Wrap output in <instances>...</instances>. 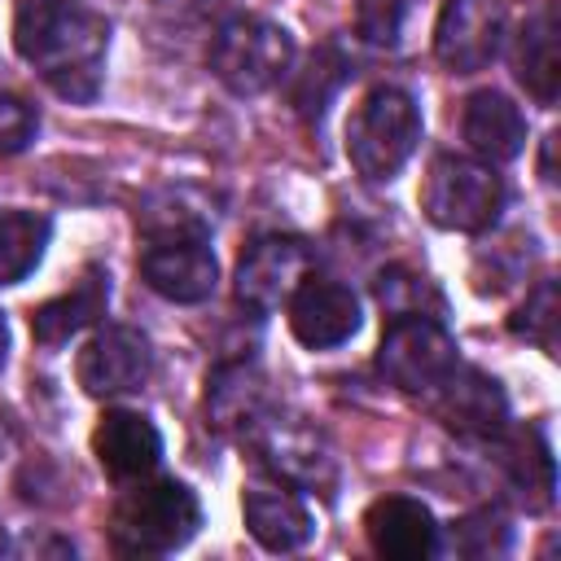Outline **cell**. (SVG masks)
<instances>
[{
    "instance_id": "obj_1",
    "label": "cell",
    "mask_w": 561,
    "mask_h": 561,
    "mask_svg": "<svg viewBox=\"0 0 561 561\" xmlns=\"http://www.w3.org/2000/svg\"><path fill=\"white\" fill-rule=\"evenodd\" d=\"M13 48L57 96L88 105L101 92L110 22L83 0H18Z\"/></svg>"
},
{
    "instance_id": "obj_2",
    "label": "cell",
    "mask_w": 561,
    "mask_h": 561,
    "mask_svg": "<svg viewBox=\"0 0 561 561\" xmlns=\"http://www.w3.org/2000/svg\"><path fill=\"white\" fill-rule=\"evenodd\" d=\"M202 526L197 495L175 478H136V486L114 504L110 539L127 557H167L184 548Z\"/></svg>"
},
{
    "instance_id": "obj_3",
    "label": "cell",
    "mask_w": 561,
    "mask_h": 561,
    "mask_svg": "<svg viewBox=\"0 0 561 561\" xmlns=\"http://www.w3.org/2000/svg\"><path fill=\"white\" fill-rule=\"evenodd\" d=\"M421 145V110L412 92L377 83L364 92L346 123V158L364 180H394Z\"/></svg>"
},
{
    "instance_id": "obj_4",
    "label": "cell",
    "mask_w": 561,
    "mask_h": 561,
    "mask_svg": "<svg viewBox=\"0 0 561 561\" xmlns=\"http://www.w3.org/2000/svg\"><path fill=\"white\" fill-rule=\"evenodd\" d=\"M206 61H210V75L228 92L259 96V92L276 88L285 79V70L294 66V35L285 26H276L272 18L232 13L215 26Z\"/></svg>"
},
{
    "instance_id": "obj_5",
    "label": "cell",
    "mask_w": 561,
    "mask_h": 561,
    "mask_svg": "<svg viewBox=\"0 0 561 561\" xmlns=\"http://www.w3.org/2000/svg\"><path fill=\"white\" fill-rule=\"evenodd\" d=\"M421 210L434 228L486 232L504 210V180L491 171V162L438 153L421 184Z\"/></svg>"
},
{
    "instance_id": "obj_6",
    "label": "cell",
    "mask_w": 561,
    "mask_h": 561,
    "mask_svg": "<svg viewBox=\"0 0 561 561\" xmlns=\"http://www.w3.org/2000/svg\"><path fill=\"white\" fill-rule=\"evenodd\" d=\"M456 364H460L456 337L443 329L438 316H394V320H386V333H381V346H377V368L394 390L434 399V390L451 377Z\"/></svg>"
},
{
    "instance_id": "obj_7",
    "label": "cell",
    "mask_w": 561,
    "mask_h": 561,
    "mask_svg": "<svg viewBox=\"0 0 561 561\" xmlns=\"http://www.w3.org/2000/svg\"><path fill=\"white\" fill-rule=\"evenodd\" d=\"M311 245L298 237H259L241 259H237V302L250 307L254 316L276 311L280 302H289V294L298 289L302 276H311Z\"/></svg>"
},
{
    "instance_id": "obj_8",
    "label": "cell",
    "mask_w": 561,
    "mask_h": 561,
    "mask_svg": "<svg viewBox=\"0 0 561 561\" xmlns=\"http://www.w3.org/2000/svg\"><path fill=\"white\" fill-rule=\"evenodd\" d=\"M149 368H153L149 337L131 324H105L83 342L75 359V377L92 399H118L140 390L149 381Z\"/></svg>"
},
{
    "instance_id": "obj_9",
    "label": "cell",
    "mask_w": 561,
    "mask_h": 561,
    "mask_svg": "<svg viewBox=\"0 0 561 561\" xmlns=\"http://www.w3.org/2000/svg\"><path fill=\"white\" fill-rule=\"evenodd\" d=\"M504 4L500 0H443L434 22V53L451 75H478L500 57Z\"/></svg>"
},
{
    "instance_id": "obj_10",
    "label": "cell",
    "mask_w": 561,
    "mask_h": 561,
    "mask_svg": "<svg viewBox=\"0 0 561 561\" xmlns=\"http://www.w3.org/2000/svg\"><path fill=\"white\" fill-rule=\"evenodd\" d=\"M285 307H289V333L307 351H329L359 333V298L342 280L302 276Z\"/></svg>"
},
{
    "instance_id": "obj_11",
    "label": "cell",
    "mask_w": 561,
    "mask_h": 561,
    "mask_svg": "<svg viewBox=\"0 0 561 561\" xmlns=\"http://www.w3.org/2000/svg\"><path fill=\"white\" fill-rule=\"evenodd\" d=\"M145 285L167 302H206L219 280V263L206 237H175L149 241L140 254Z\"/></svg>"
},
{
    "instance_id": "obj_12",
    "label": "cell",
    "mask_w": 561,
    "mask_h": 561,
    "mask_svg": "<svg viewBox=\"0 0 561 561\" xmlns=\"http://www.w3.org/2000/svg\"><path fill=\"white\" fill-rule=\"evenodd\" d=\"M92 456L114 482L149 478L162 460V434L145 412L110 408L92 430Z\"/></svg>"
},
{
    "instance_id": "obj_13",
    "label": "cell",
    "mask_w": 561,
    "mask_h": 561,
    "mask_svg": "<svg viewBox=\"0 0 561 561\" xmlns=\"http://www.w3.org/2000/svg\"><path fill=\"white\" fill-rule=\"evenodd\" d=\"M259 451H263L272 478L289 482L294 491H324L329 495V486L337 482V465H333L329 443L316 430L298 425V421H272V425H263Z\"/></svg>"
},
{
    "instance_id": "obj_14",
    "label": "cell",
    "mask_w": 561,
    "mask_h": 561,
    "mask_svg": "<svg viewBox=\"0 0 561 561\" xmlns=\"http://www.w3.org/2000/svg\"><path fill=\"white\" fill-rule=\"evenodd\" d=\"M434 408L451 430L469 438H500L508 430V399L500 381L469 364L451 368V377L434 390Z\"/></svg>"
},
{
    "instance_id": "obj_15",
    "label": "cell",
    "mask_w": 561,
    "mask_h": 561,
    "mask_svg": "<svg viewBox=\"0 0 561 561\" xmlns=\"http://www.w3.org/2000/svg\"><path fill=\"white\" fill-rule=\"evenodd\" d=\"M364 535L377 557L390 561H421L438 548V522L434 513L412 495H381L364 513Z\"/></svg>"
},
{
    "instance_id": "obj_16",
    "label": "cell",
    "mask_w": 561,
    "mask_h": 561,
    "mask_svg": "<svg viewBox=\"0 0 561 561\" xmlns=\"http://www.w3.org/2000/svg\"><path fill=\"white\" fill-rule=\"evenodd\" d=\"M241 517H245V530L267 552H294L311 539V513H307L302 495L280 478L250 482L241 491Z\"/></svg>"
},
{
    "instance_id": "obj_17",
    "label": "cell",
    "mask_w": 561,
    "mask_h": 561,
    "mask_svg": "<svg viewBox=\"0 0 561 561\" xmlns=\"http://www.w3.org/2000/svg\"><path fill=\"white\" fill-rule=\"evenodd\" d=\"M460 131H465V145L482 162H508L526 145V118H522V110L504 92H495V88H478L465 101Z\"/></svg>"
},
{
    "instance_id": "obj_18",
    "label": "cell",
    "mask_w": 561,
    "mask_h": 561,
    "mask_svg": "<svg viewBox=\"0 0 561 561\" xmlns=\"http://www.w3.org/2000/svg\"><path fill=\"white\" fill-rule=\"evenodd\" d=\"M105 302H110V276L88 267L66 294H57L31 311V333L39 346H61L75 333H83L88 324H96L105 316Z\"/></svg>"
},
{
    "instance_id": "obj_19",
    "label": "cell",
    "mask_w": 561,
    "mask_h": 561,
    "mask_svg": "<svg viewBox=\"0 0 561 561\" xmlns=\"http://www.w3.org/2000/svg\"><path fill=\"white\" fill-rule=\"evenodd\" d=\"M513 70H517V83L539 101V105H552L557 92H561V48H557V4H543L535 9L522 31H517V44H513Z\"/></svg>"
},
{
    "instance_id": "obj_20",
    "label": "cell",
    "mask_w": 561,
    "mask_h": 561,
    "mask_svg": "<svg viewBox=\"0 0 561 561\" xmlns=\"http://www.w3.org/2000/svg\"><path fill=\"white\" fill-rule=\"evenodd\" d=\"M267 408V390H263V373L250 359H228L210 373L206 386V412L219 430H245L259 425Z\"/></svg>"
},
{
    "instance_id": "obj_21",
    "label": "cell",
    "mask_w": 561,
    "mask_h": 561,
    "mask_svg": "<svg viewBox=\"0 0 561 561\" xmlns=\"http://www.w3.org/2000/svg\"><path fill=\"white\" fill-rule=\"evenodd\" d=\"M504 469L517 486V495L526 500V508H548L552 504V486H557V473H552V451H548V438L526 425L508 438L504 447Z\"/></svg>"
},
{
    "instance_id": "obj_22",
    "label": "cell",
    "mask_w": 561,
    "mask_h": 561,
    "mask_svg": "<svg viewBox=\"0 0 561 561\" xmlns=\"http://www.w3.org/2000/svg\"><path fill=\"white\" fill-rule=\"evenodd\" d=\"M48 245V219L35 210H0V285H18L35 272Z\"/></svg>"
},
{
    "instance_id": "obj_23",
    "label": "cell",
    "mask_w": 561,
    "mask_h": 561,
    "mask_svg": "<svg viewBox=\"0 0 561 561\" xmlns=\"http://www.w3.org/2000/svg\"><path fill=\"white\" fill-rule=\"evenodd\" d=\"M136 224L149 241H175V237H210V215L193 206L184 193H158L136 210Z\"/></svg>"
},
{
    "instance_id": "obj_24",
    "label": "cell",
    "mask_w": 561,
    "mask_h": 561,
    "mask_svg": "<svg viewBox=\"0 0 561 561\" xmlns=\"http://www.w3.org/2000/svg\"><path fill=\"white\" fill-rule=\"evenodd\" d=\"M377 302H381L386 320H394V316H438L443 311L438 289L421 272H412V267L381 272L377 276Z\"/></svg>"
},
{
    "instance_id": "obj_25",
    "label": "cell",
    "mask_w": 561,
    "mask_h": 561,
    "mask_svg": "<svg viewBox=\"0 0 561 561\" xmlns=\"http://www.w3.org/2000/svg\"><path fill=\"white\" fill-rule=\"evenodd\" d=\"M342 79H346V57H342L333 44H324V48L307 61V70L298 75V83H294V105H298V114H302V118H320V114L329 110L333 92L342 88Z\"/></svg>"
},
{
    "instance_id": "obj_26",
    "label": "cell",
    "mask_w": 561,
    "mask_h": 561,
    "mask_svg": "<svg viewBox=\"0 0 561 561\" xmlns=\"http://www.w3.org/2000/svg\"><path fill=\"white\" fill-rule=\"evenodd\" d=\"M508 329L526 342H535L543 355H557V285L552 280H539L526 302L517 307V316L508 320Z\"/></svg>"
},
{
    "instance_id": "obj_27",
    "label": "cell",
    "mask_w": 561,
    "mask_h": 561,
    "mask_svg": "<svg viewBox=\"0 0 561 561\" xmlns=\"http://www.w3.org/2000/svg\"><path fill=\"white\" fill-rule=\"evenodd\" d=\"M447 548L460 557H495L508 548V517L500 508H478L451 526Z\"/></svg>"
},
{
    "instance_id": "obj_28",
    "label": "cell",
    "mask_w": 561,
    "mask_h": 561,
    "mask_svg": "<svg viewBox=\"0 0 561 561\" xmlns=\"http://www.w3.org/2000/svg\"><path fill=\"white\" fill-rule=\"evenodd\" d=\"M408 9H412V0H359L355 4V31L377 48H394L403 35Z\"/></svg>"
},
{
    "instance_id": "obj_29",
    "label": "cell",
    "mask_w": 561,
    "mask_h": 561,
    "mask_svg": "<svg viewBox=\"0 0 561 561\" xmlns=\"http://www.w3.org/2000/svg\"><path fill=\"white\" fill-rule=\"evenodd\" d=\"M35 110L13 96V92H0V153H22L31 140H35Z\"/></svg>"
},
{
    "instance_id": "obj_30",
    "label": "cell",
    "mask_w": 561,
    "mask_h": 561,
    "mask_svg": "<svg viewBox=\"0 0 561 561\" xmlns=\"http://www.w3.org/2000/svg\"><path fill=\"white\" fill-rule=\"evenodd\" d=\"M149 4L167 26H202V22L224 18L232 0H149Z\"/></svg>"
},
{
    "instance_id": "obj_31",
    "label": "cell",
    "mask_w": 561,
    "mask_h": 561,
    "mask_svg": "<svg viewBox=\"0 0 561 561\" xmlns=\"http://www.w3.org/2000/svg\"><path fill=\"white\" fill-rule=\"evenodd\" d=\"M4 346H9V329H4V316H0V364H4Z\"/></svg>"
},
{
    "instance_id": "obj_32",
    "label": "cell",
    "mask_w": 561,
    "mask_h": 561,
    "mask_svg": "<svg viewBox=\"0 0 561 561\" xmlns=\"http://www.w3.org/2000/svg\"><path fill=\"white\" fill-rule=\"evenodd\" d=\"M4 552H9V539H4V530H0V557H4Z\"/></svg>"
}]
</instances>
